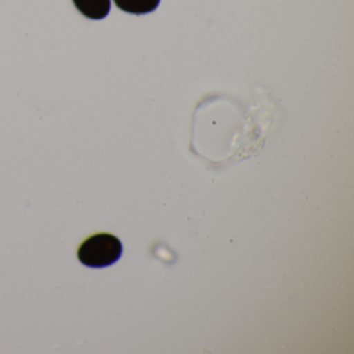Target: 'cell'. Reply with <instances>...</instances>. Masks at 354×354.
Returning <instances> with one entry per match:
<instances>
[{"label": "cell", "mask_w": 354, "mask_h": 354, "mask_svg": "<svg viewBox=\"0 0 354 354\" xmlns=\"http://www.w3.org/2000/svg\"><path fill=\"white\" fill-rule=\"evenodd\" d=\"M76 9L92 20H101L107 17L111 11V0H73Z\"/></svg>", "instance_id": "obj_2"}, {"label": "cell", "mask_w": 354, "mask_h": 354, "mask_svg": "<svg viewBox=\"0 0 354 354\" xmlns=\"http://www.w3.org/2000/svg\"><path fill=\"white\" fill-rule=\"evenodd\" d=\"M115 6L126 13L145 15L158 8L160 0H113Z\"/></svg>", "instance_id": "obj_3"}, {"label": "cell", "mask_w": 354, "mask_h": 354, "mask_svg": "<svg viewBox=\"0 0 354 354\" xmlns=\"http://www.w3.org/2000/svg\"><path fill=\"white\" fill-rule=\"evenodd\" d=\"M123 245L117 236L98 233L86 238L80 248L77 256L82 264L91 268H104L120 260Z\"/></svg>", "instance_id": "obj_1"}]
</instances>
